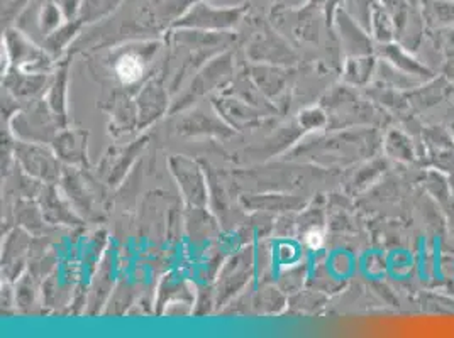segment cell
Here are the masks:
<instances>
[{"mask_svg":"<svg viewBox=\"0 0 454 338\" xmlns=\"http://www.w3.org/2000/svg\"><path fill=\"white\" fill-rule=\"evenodd\" d=\"M117 75L122 83H134L143 75V66L137 58L133 55H126L117 61Z\"/></svg>","mask_w":454,"mask_h":338,"instance_id":"1","label":"cell"},{"mask_svg":"<svg viewBox=\"0 0 454 338\" xmlns=\"http://www.w3.org/2000/svg\"><path fill=\"white\" fill-rule=\"evenodd\" d=\"M305 241H307V244L310 245V247H319L322 242L321 232H319V230L309 232L307 237H305Z\"/></svg>","mask_w":454,"mask_h":338,"instance_id":"2","label":"cell"}]
</instances>
